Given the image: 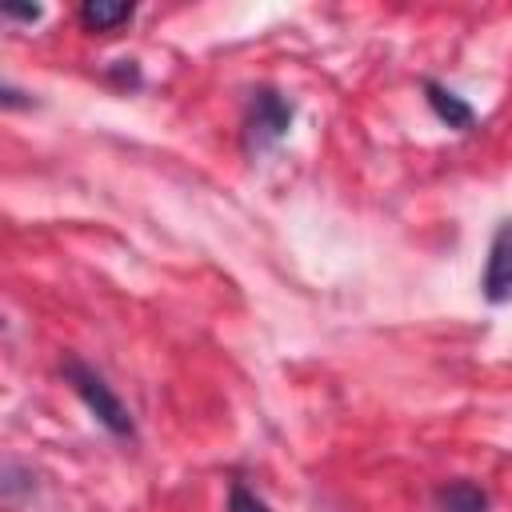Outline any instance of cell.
Here are the masks:
<instances>
[{
	"label": "cell",
	"mask_w": 512,
	"mask_h": 512,
	"mask_svg": "<svg viewBox=\"0 0 512 512\" xmlns=\"http://www.w3.org/2000/svg\"><path fill=\"white\" fill-rule=\"evenodd\" d=\"M60 376H64V384L76 392V400L96 416L100 428H108V432L120 436V440H132V436H136V420H132L128 404L116 396V388H112L88 360H80V356L68 352V356L60 360Z\"/></svg>",
	"instance_id": "obj_1"
},
{
	"label": "cell",
	"mask_w": 512,
	"mask_h": 512,
	"mask_svg": "<svg viewBox=\"0 0 512 512\" xmlns=\"http://www.w3.org/2000/svg\"><path fill=\"white\" fill-rule=\"evenodd\" d=\"M292 116H296V108L288 96H280L276 88H256L244 108V148L264 152V148L280 144L292 128Z\"/></svg>",
	"instance_id": "obj_2"
},
{
	"label": "cell",
	"mask_w": 512,
	"mask_h": 512,
	"mask_svg": "<svg viewBox=\"0 0 512 512\" xmlns=\"http://www.w3.org/2000/svg\"><path fill=\"white\" fill-rule=\"evenodd\" d=\"M480 292L488 304H512V220H504L488 244V264Z\"/></svg>",
	"instance_id": "obj_3"
},
{
	"label": "cell",
	"mask_w": 512,
	"mask_h": 512,
	"mask_svg": "<svg viewBox=\"0 0 512 512\" xmlns=\"http://www.w3.org/2000/svg\"><path fill=\"white\" fill-rule=\"evenodd\" d=\"M424 100H428L432 116H436L440 124L456 128V132H468V128L476 124V108H472L460 92H452L448 84H440V80H424Z\"/></svg>",
	"instance_id": "obj_4"
},
{
	"label": "cell",
	"mask_w": 512,
	"mask_h": 512,
	"mask_svg": "<svg viewBox=\"0 0 512 512\" xmlns=\"http://www.w3.org/2000/svg\"><path fill=\"white\" fill-rule=\"evenodd\" d=\"M440 512H488V492L472 480H448L432 492Z\"/></svg>",
	"instance_id": "obj_5"
},
{
	"label": "cell",
	"mask_w": 512,
	"mask_h": 512,
	"mask_svg": "<svg viewBox=\"0 0 512 512\" xmlns=\"http://www.w3.org/2000/svg\"><path fill=\"white\" fill-rule=\"evenodd\" d=\"M76 16H80V24L88 32H112V28L128 24L136 16V8L132 4H116V0H84Z\"/></svg>",
	"instance_id": "obj_6"
},
{
	"label": "cell",
	"mask_w": 512,
	"mask_h": 512,
	"mask_svg": "<svg viewBox=\"0 0 512 512\" xmlns=\"http://www.w3.org/2000/svg\"><path fill=\"white\" fill-rule=\"evenodd\" d=\"M228 512H272V508H268L264 496H256L248 484L236 480V484L228 488Z\"/></svg>",
	"instance_id": "obj_7"
},
{
	"label": "cell",
	"mask_w": 512,
	"mask_h": 512,
	"mask_svg": "<svg viewBox=\"0 0 512 512\" xmlns=\"http://www.w3.org/2000/svg\"><path fill=\"white\" fill-rule=\"evenodd\" d=\"M44 16V8H16V4H4V20H20V24H36Z\"/></svg>",
	"instance_id": "obj_8"
},
{
	"label": "cell",
	"mask_w": 512,
	"mask_h": 512,
	"mask_svg": "<svg viewBox=\"0 0 512 512\" xmlns=\"http://www.w3.org/2000/svg\"><path fill=\"white\" fill-rule=\"evenodd\" d=\"M0 100H4V108H24V104H32V100H24V92H16L12 84L0 88Z\"/></svg>",
	"instance_id": "obj_9"
}]
</instances>
